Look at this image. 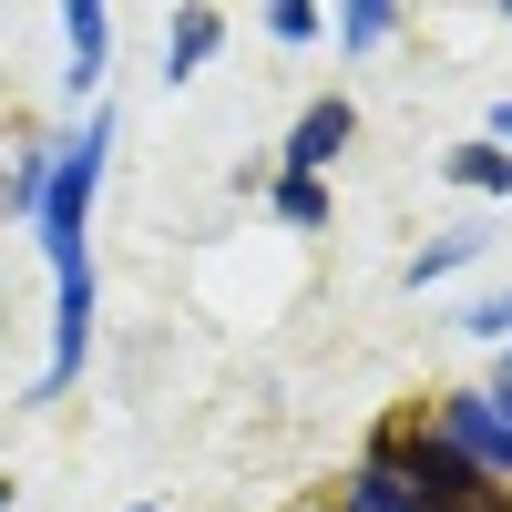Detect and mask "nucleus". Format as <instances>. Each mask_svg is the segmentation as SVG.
<instances>
[{
	"label": "nucleus",
	"mask_w": 512,
	"mask_h": 512,
	"mask_svg": "<svg viewBox=\"0 0 512 512\" xmlns=\"http://www.w3.org/2000/svg\"><path fill=\"white\" fill-rule=\"evenodd\" d=\"M431 431L451 441V461H461L472 482H512V420H502V400H492V390H451Z\"/></svg>",
	"instance_id": "obj_1"
},
{
	"label": "nucleus",
	"mask_w": 512,
	"mask_h": 512,
	"mask_svg": "<svg viewBox=\"0 0 512 512\" xmlns=\"http://www.w3.org/2000/svg\"><path fill=\"white\" fill-rule=\"evenodd\" d=\"M349 134H359L349 93H318L308 113H297V134H287V175H328V164L349 154Z\"/></svg>",
	"instance_id": "obj_2"
},
{
	"label": "nucleus",
	"mask_w": 512,
	"mask_h": 512,
	"mask_svg": "<svg viewBox=\"0 0 512 512\" xmlns=\"http://www.w3.org/2000/svg\"><path fill=\"white\" fill-rule=\"evenodd\" d=\"M62 41H72V93L82 103H93V82H103V52H113V11H103V0H72V11H62Z\"/></svg>",
	"instance_id": "obj_3"
},
{
	"label": "nucleus",
	"mask_w": 512,
	"mask_h": 512,
	"mask_svg": "<svg viewBox=\"0 0 512 512\" xmlns=\"http://www.w3.org/2000/svg\"><path fill=\"white\" fill-rule=\"evenodd\" d=\"M216 41H226V11H185L175 31H164V82H195L205 62H216Z\"/></svg>",
	"instance_id": "obj_4"
},
{
	"label": "nucleus",
	"mask_w": 512,
	"mask_h": 512,
	"mask_svg": "<svg viewBox=\"0 0 512 512\" xmlns=\"http://www.w3.org/2000/svg\"><path fill=\"white\" fill-rule=\"evenodd\" d=\"M338 512H420V492L400 482V461H390V441H379L369 461H359V482H349V502Z\"/></svg>",
	"instance_id": "obj_5"
},
{
	"label": "nucleus",
	"mask_w": 512,
	"mask_h": 512,
	"mask_svg": "<svg viewBox=\"0 0 512 512\" xmlns=\"http://www.w3.org/2000/svg\"><path fill=\"white\" fill-rule=\"evenodd\" d=\"M451 185H472V195H512V154L482 134V144H451V164H441Z\"/></svg>",
	"instance_id": "obj_6"
},
{
	"label": "nucleus",
	"mask_w": 512,
	"mask_h": 512,
	"mask_svg": "<svg viewBox=\"0 0 512 512\" xmlns=\"http://www.w3.org/2000/svg\"><path fill=\"white\" fill-rule=\"evenodd\" d=\"M267 205H277L297 236H318V226H328V185H318V175H267Z\"/></svg>",
	"instance_id": "obj_7"
},
{
	"label": "nucleus",
	"mask_w": 512,
	"mask_h": 512,
	"mask_svg": "<svg viewBox=\"0 0 512 512\" xmlns=\"http://www.w3.org/2000/svg\"><path fill=\"white\" fill-rule=\"evenodd\" d=\"M472 256H482V236H431V246L410 256V287H441L451 267H472Z\"/></svg>",
	"instance_id": "obj_8"
},
{
	"label": "nucleus",
	"mask_w": 512,
	"mask_h": 512,
	"mask_svg": "<svg viewBox=\"0 0 512 512\" xmlns=\"http://www.w3.org/2000/svg\"><path fill=\"white\" fill-rule=\"evenodd\" d=\"M390 31H400L390 0H349V11H338V41H349V52H369V41H390Z\"/></svg>",
	"instance_id": "obj_9"
},
{
	"label": "nucleus",
	"mask_w": 512,
	"mask_h": 512,
	"mask_svg": "<svg viewBox=\"0 0 512 512\" xmlns=\"http://www.w3.org/2000/svg\"><path fill=\"white\" fill-rule=\"evenodd\" d=\"M461 328L492 338V349H512V287H502V297H482V308H461Z\"/></svg>",
	"instance_id": "obj_10"
},
{
	"label": "nucleus",
	"mask_w": 512,
	"mask_h": 512,
	"mask_svg": "<svg viewBox=\"0 0 512 512\" xmlns=\"http://www.w3.org/2000/svg\"><path fill=\"white\" fill-rule=\"evenodd\" d=\"M267 31H277V41H318V11H308V0H277Z\"/></svg>",
	"instance_id": "obj_11"
},
{
	"label": "nucleus",
	"mask_w": 512,
	"mask_h": 512,
	"mask_svg": "<svg viewBox=\"0 0 512 512\" xmlns=\"http://www.w3.org/2000/svg\"><path fill=\"white\" fill-rule=\"evenodd\" d=\"M492 144H502V154H512V103H492Z\"/></svg>",
	"instance_id": "obj_12"
},
{
	"label": "nucleus",
	"mask_w": 512,
	"mask_h": 512,
	"mask_svg": "<svg viewBox=\"0 0 512 512\" xmlns=\"http://www.w3.org/2000/svg\"><path fill=\"white\" fill-rule=\"evenodd\" d=\"M461 512H502V492H482V502H461Z\"/></svg>",
	"instance_id": "obj_13"
},
{
	"label": "nucleus",
	"mask_w": 512,
	"mask_h": 512,
	"mask_svg": "<svg viewBox=\"0 0 512 512\" xmlns=\"http://www.w3.org/2000/svg\"><path fill=\"white\" fill-rule=\"evenodd\" d=\"M492 400H502V420H512V379H502V390H492Z\"/></svg>",
	"instance_id": "obj_14"
},
{
	"label": "nucleus",
	"mask_w": 512,
	"mask_h": 512,
	"mask_svg": "<svg viewBox=\"0 0 512 512\" xmlns=\"http://www.w3.org/2000/svg\"><path fill=\"white\" fill-rule=\"evenodd\" d=\"M0 512H11V482H0Z\"/></svg>",
	"instance_id": "obj_15"
},
{
	"label": "nucleus",
	"mask_w": 512,
	"mask_h": 512,
	"mask_svg": "<svg viewBox=\"0 0 512 512\" xmlns=\"http://www.w3.org/2000/svg\"><path fill=\"white\" fill-rule=\"evenodd\" d=\"M134 512H154V502H134Z\"/></svg>",
	"instance_id": "obj_16"
},
{
	"label": "nucleus",
	"mask_w": 512,
	"mask_h": 512,
	"mask_svg": "<svg viewBox=\"0 0 512 512\" xmlns=\"http://www.w3.org/2000/svg\"><path fill=\"white\" fill-rule=\"evenodd\" d=\"M502 379H512V359H502Z\"/></svg>",
	"instance_id": "obj_17"
},
{
	"label": "nucleus",
	"mask_w": 512,
	"mask_h": 512,
	"mask_svg": "<svg viewBox=\"0 0 512 512\" xmlns=\"http://www.w3.org/2000/svg\"><path fill=\"white\" fill-rule=\"evenodd\" d=\"M502 21H512V11H502Z\"/></svg>",
	"instance_id": "obj_18"
}]
</instances>
